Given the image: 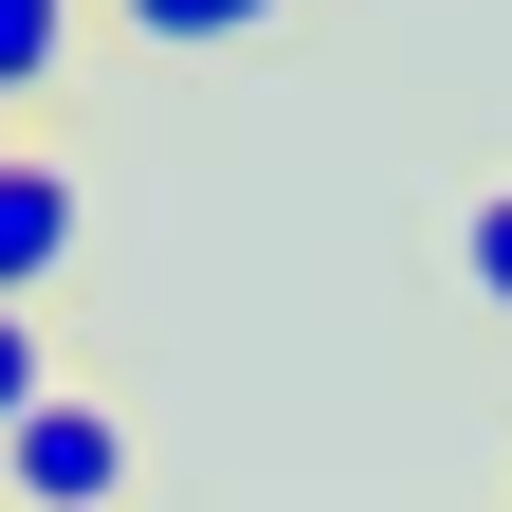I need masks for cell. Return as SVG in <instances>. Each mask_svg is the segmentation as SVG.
<instances>
[{
	"mask_svg": "<svg viewBox=\"0 0 512 512\" xmlns=\"http://www.w3.org/2000/svg\"><path fill=\"white\" fill-rule=\"evenodd\" d=\"M0 494L19 512H128V421L92 403V384H55V403L0 439Z\"/></svg>",
	"mask_w": 512,
	"mask_h": 512,
	"instance_id": "1",
	"label": "cell"
},
{
	"mask_svg": "<svg viewBox=\"0 0 512 512\" xmlns=\"http://www.w3.org/2000/svg\"><path fill=\"white\" fill-rule=\"evenodd\" d=\"M74 275V165L55 147H0V311H37Z\"/></svg>",
	"mask_w": 512,
	"mask_h": 512,
	"instance_id": "2",
	"label": "cell"
},
{
	"mask_svg": "<svg viewBox=\"0 0 512 512\" xmlns=\"http://www.w3.org/2000/svg\"><path fill=\"white\" fill-rule=\"evenodd\" d=\"M128 37H165V55H220V37H275L293 0H110Z\"/></svg>",
	"mask_w": 512,
	"mask_h": 512,
	"instance_id": "3",
	"label": "cell"
},
{
	"mask_svg": "<svg viewBox=\"0 0 512 512\" xmlns=\"http://www.w3.org/2000/svg\"><path fill=\"white\" fill-rule=\"evenodd\" d=\"M458 293L512 330V183H476V202H458Z\"/></svg>",
	"mask_w": 512,
	"mask_h": 512,
	"instance_id": "4",
	"label": "cell"
},
{
	"mask_svg": "<svg viewBox=\"0 0 512 512\" xmlns=\"http://www.w3.org/2000/svg\"><path fill=\"white\" fill-rule=\"evenodd\" d=\"M55 55H74V0H0V110L55 92Z\"/></svg>",
	"mask_w": 512,
	"mask_h": 512,
	"instance_id": "5",
	"label": "cell"
},
{
	"mask_svg": "<svg viewBox=\"0 0 512 512\" xmlns=\"http://www.w3.org/2000/svg\"><path fill=\"white\" fill-rule=\"evenodd\" d=\"M37 403H55V330H37V311H0V439H19Z\"/></svg>",
	"mask_w": 512,
	"mask_h": 512,
	"instance_id": "6",
	"label": "cell"
},
{
	"mask_svg": "<svg viewBox=\"0 0 512 512\" xmlns=\"http://www.w3.org/2000/svg\"><path fill=\"white\" fill-rule=\"evenodd\" d=\"M0 147H19V128H0Z\"/></svg>",
	"mask_w": 512,
	"mask_h": 512,
	"instance_id": "7",
	"label": "cell"
}]
</instances>
